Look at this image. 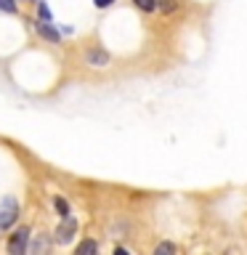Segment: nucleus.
<instances>
[{
  "mask_svg": "<svg viewBox=\"0 0 247 255\" xmlns=\"http://www.w3.org/2000/svg\"><path fill=\"white\" fill-rule=\"evenodd\" d=\"M75 231H77V221L72 218V215H64V223L56 229V242H59V245H67L69 239L75 237Z\"/></svg>",
  "mask_w": 247,
  "mask_h": 255,
  "instance_id": "3",
  "label": "nucleus"
},
{
  "mask_svg": "<svg viewBox=\"0 0 247 255\" xmlns=\"http://www.w3.org/2000/svg\"><path fill=\"white\" fill-rule=\"evenodd\" d=\"M135 5H138L141 11H154V8H157V0H135Z\"/></svg>",
  "mask_w": 247,
  "mask_h": 255,
  "instance_id": "9",
  "label": "nucleus"
},
{
  "mask_svg": "<svg viewBox=\"0 0 247 255\" xmlns=\"http://www.w3.org/2000/svg\"><path fill=\"white\" fill-rule=\"evenodd\" d=\"M27 245H29V229L24 226V229L16 231V234H11V239H8V253L11 255H24Z\"/></svg>",
  "mask_w": 247,
  "mask_h": 255,
  "instance_id": "2",
  "label": "nucleus"
},
{
  "mask_svg": "<svg viewBox=\"0 0 247 255\" xmlns=\"http://www.w3.org/2000/svg\"><path fill=\"white\" fill-rule=\"evenodd\" d=\"M40 19H43V21H51V11H48V5H43V3H40Z\"/></svg>",
  "mask_w": 247,
  "mask_h": 255,
  "instance_id": "11",
  "label": "nucleus"
},
{
  "mask_svg": "<svg viewBox=\"0 0 247 255\" xmlns=\"http://www.w3.org/2000/svg\"><path fill=\"white\" fill-rule=\"evenodd\" d=\"M96 250H99V245L91 242V239H85V242L77 247V255H91V253H96Z\"/></svg>",
  "mask_w": 247,
  "mask_h": 255,
  "instance_id": "6",
  "label": "nucleus"
},
{
  "mask_svg": "<svg viewBox=\"0 0 247 255\" xmlns=\"http://www.w3.org/2000/svg\"><path fill=\"white\" fill-rule=\"evenodd\" d=\"M53 205H56V210H59L61 215H69V205H67V199L56 197V199H53Z\"/></svg>",
  "mask_w": 247,
  "mask_h": 255,
  "instance_id": "8",
  "label": "nucleus"
},
{
  "mask_svg": "<svg viewBox=\"0 0 247 255\" xmlns=\"http://www.w3.org/2000/svg\"><path fill=\"white\" fill-rule=\"evenodd\" d=\"M157 5L162 8V13H173L178 3H175V0H157Z\"/></svg>",
  "mask_w": 247,
  "mask_h": 255,
  "instance_id": "7",
  "label": "nucleus"
},
{
  "mask_svg": "<svg viewBox=\"0 0 247 255\" xmlns=\"http://www.w3.org/2000/svg\"><path fill=\"white\" fill-rule=\"evenodd\" d=\"M170 253H175V245H170V242L157 245V255H170Z\"/></svg>",
  "mask_w": 247,
  "mask_h": 255,
  "instance_id": "10",
  "label": "nucleus"
},
{
  "mask_svg": "<svg viewBox=\"0 0 247 255\" xmlns=\"http://www.w3.org/2000/svg\"><path fill=\"white\" fill-rule=\"evenodd\" d=\"M93 3L99 5V8H107V5H112V3H115V0H93Z\"/></svg>",
  "mask_w": 247,
  "mask_h": 255,
  "instance_id": "13",
  "label": "nucleus"
},
{
  "mask_svg": "<svg viewBox=\"0 0 247 255\" xmlns=\"http://www.w3.org/2000/svg\"><path fill=\"white\" fill-rule=\"evenodd\" d=\"M40 35H43V37H48L51 43H59V32H56V29H53L48 21H43V24H40Z\"/></svg>",
  "mask_w": 247,
  "mask_h": 255,
  "instance_id": "5",
  "label": "nucleus"
},
{
  "mask_svg": "<svg viewBox=\"0 0 247 255\" xmlns=\"http://www.w3.org/2000/svg\"><path fill=\"white\" fill-rule=\"evenodd\" d=\"M88 64L104 67V64H109V53L107 51H88Z\"/></svg>",
  "mask_w": 247,
  "mask_h": 255,
  "instance_id": "4",
  "label": "nucleus"
},
{
  "mask_svg": "<svg viewBox=\"0 0 247 255\" xmlns=\"http://www.w3.org/2000/svg\"><path fill=\"white\" fill-rule=\"evenodd\" d=\"M45 247H48V242H45V239H40V242H37V247H35V250L40 253V250H45Z\"/></svg>",
  "mask_w": 247,
  "mask_h": 255,
  "instance_id": "14",
  "label": "nucleus"
},
{
  "mask_svg": "<svg viewBox=\"0 0 247 255\" xmlns=\"http://www.w3.org/2000/svg\"><path fill=\"white\" fill-rule=\"evenodd\" d=\"M0 8H5L8 13H13V11H16V5L11 3V0H0Z\"/></svg>",
  "mask_w": 247,
  "mask_h": 255,
  "instance_id": "12",
  "label": "nucleus"
},
{
  "mask_svg": "<svg viewBox=\"0 0 247 255\" xmlns=\"http://www.w3.org/2000/svg\"><path fill=\"white\" fill-rule=\"evenodd\" d=\"M16 218H19V205H16L13 197H5L3 202H0V229L13 226Z\"/></svg>",
  "mask_w": 247,
  "mask_h": 255,
  "instance_id": "1",
  "label": "nucleus"
}]
</instances>
